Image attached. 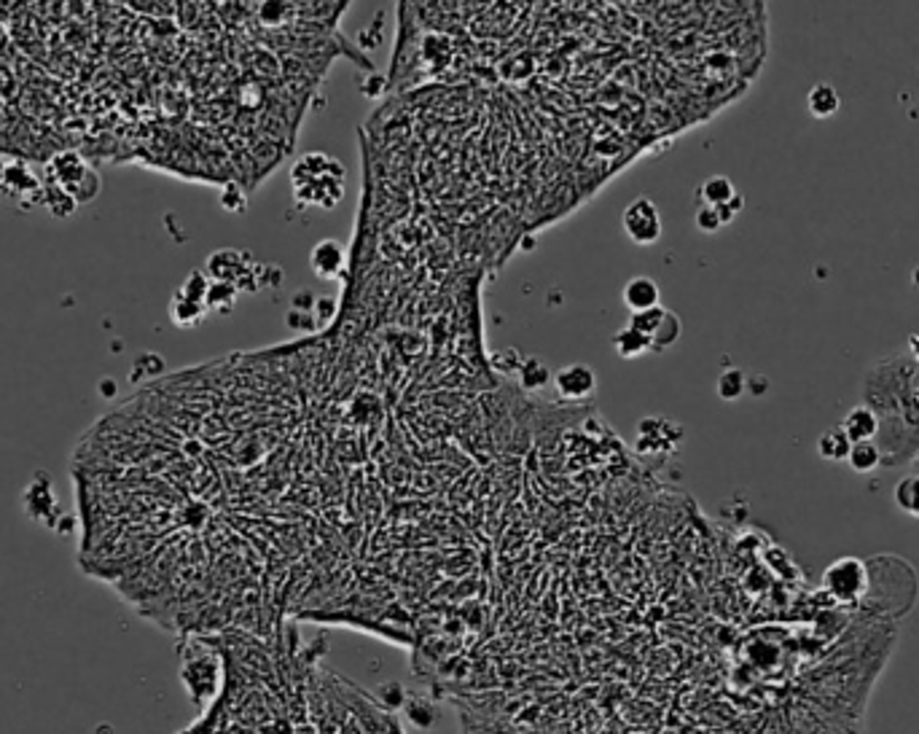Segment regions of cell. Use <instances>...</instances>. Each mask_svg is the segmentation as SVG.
Returning a JSON list of instances; mask_svg holds the SVG:
<instances>
[{
    "instance_id": "obj_7",
    "label": "cell",
    "mask_w": 919,
    "mask_h": 734,
    "mask_svg": "<svg viewBox=\"0 0 919 734\" xmlns=\"http://www.w3.org/2000/svg\"><path fill=\"white\" fill-rule=\"evenodd\" d=\"M247 261V253H239V250H231V248H227V250H216L210 259H207V275L213 278L216 282H237V278H242L247 270H250V264H245Z\"/></svg>"
},
{
    "instance_id": "obj_21",
    "label": "cell",
    "mask_w": 919,
    "mask_h": 734,
    "mask_svg": "<svg viewBox=\"0 0 919 734\" xmlns=\"http://www.w3.org/2000/svg\"><path fill=\"white\" fill-rule=\"evenodd\" d=\"M664 315H667V307H653V310H645V312H634L630 326L637 329L642 337H648V342H651V337L656 334V329L661 326Z\"/></svg>"
},
{
    "instance_id": "obj_23",
    "label": "cell",
    "mask_w": 919,
    "mask_h": 734,
    "mask_svg": "<svg viewBox=\"0 0 919 734\" xmlns=\"http://www.w3.org/2000/svg\"><path fill=\"white\" fill-rule=\"evenodd\" d=\"M290 5L293 3H261L258 5V19L264 25H283L288 19V14L293 11Z\"/></svg>"
},
{
    "instance_id": "obj_26",
    "label": "cell",
    "mask_w": 919,
    "mask_h": 734,
    "mask_svg": "<svg viewBox=\"0 0 919 734\" xmlns=\"http://www.w3.org/2000/svg\"><path fill=\"white\" fill-rule=\"evenodd\" d=\"M221 205H224V210H229V213H242V210H245V194L231 183L229 189L224 191V197H221Z\"/></svg>"
},
{
    "instance_id": "obj_15",
    "label": "cell",
    "mask_w": 919,
    "mask_h": 734,
    "mask_svg": "<svg viewBox=\"0 0 919 734\" xmlns=\"http://www.w3.org/2000/svg\"><path fill=\"white\" fill-rule=\"evenodd\" d=\"M205 315H207V307H205V304H199V301H188V299H183L180 293H175L173 304H170V318H173L175 326H180V329H191V326L202 323Z\"/></svg>"
},
{
    "instance_id": "obj_8",
    "label": "cell",
    "mask_w": 919,
    "mask_h": 734,
    "mask_svg": "<svg viewBox=\"0 0 919 734\" xmlns=\"http://www.w3.org/2000/svg\"><path fill=\"white\" fill-rule=\"evenodd\" d=\"M879 428H882V420H879V414L871 406H853L847 412L844 423H842V431L847 433V439L853 444L874 442V436L879 433Z\"/></svg>"
},
{
    "instance_id": "obj_22",
    "label": "cell",
    "mask_w": 919,
    "mask_h": 734,
    "mask_svg": "<svg viewBox=\"0 0 919 734\" xmlns=\"http://www.w3.org/2000/svg\"><path fill=\"white\" fill-rule=\"evenodd\" d=\"M337 299L334 296H315V304H312V321L318 329H328L331 321L337 318Z\"/></svg>"
},
{
    "instance_id": "obj_9",
    "label": "cell",
    "mask_w": 919,
    "mask_h": 734,
    "mask_svg": "<svg viewBox=\"0 0 919 734\" xmlns=\"http://www.w3.org/2000/svg\"><path fill=\"white\" fill-rule=\"evenodd\" d=\"M806 108L814 118H831L842 108V97L831 84H814L806 95Z\"/></svg>"
},
{
    "instance_id": "obj_2",
    "label": "cell",
    "mask_w": 919,
    "mask_h": 734,
    "mask_svg": "<svg viewBox=\"0 0 919 734\" xmlns=\"http://www.w3.org/2000/svg\"><path fill=\"white\" fill-rule=\"evenodd\" d=\"M621 226H624V234L632 240L634 245H656L664 234L661 213L653 205V199H648V197H637L624 208Z\"/></svg>"
},
{
    "instance_id": "obj_17",
    "label": "cell",
    "mask_w": 919,
    "mask_h": 734,
    "mask_svg": "<svg viewBox=\"0 0 919 734\" xmlns=\"http://www.w3.org/2000/svg\"><path fill=\"white\" fill-rule=\"evenodd\" d=\"M895 506L901 508L904 514L919 519V474L906 476V479L898 482V487H895Z\"/></svg>"
},
{
    "instance_id": "obj_4",
    "label": "cell",
    "mask_w": 919,
    "mask_h": 734,
    "mask_svg": "<svg viewBox=\"0 0 919 734\" xmlns=\"http://www.w3.org/2000/svg\"><path fill=\"white\" fill-rule=\"evenodd\" d=\"M183 680H186V686H188V691L194 694L197 702L213 697L216 688H218V662H216L213 657L186 662V668H183Z\"/></svg>"
},
{
    "instance_id": "obj_13",
    "label": "cell",
    "mask_w": 919,
    "mask_h": 734,
    "mask_svg": "<svg viewBox=\"0 0 919 734\" xmlns=\"http://www.w3.org/2000/svg\"><path fill=\"white\" fill-rule=\"evenodd\" d=\"M611 344H613L616 355H619V358H624V361L640 358V355H645V352L651 350V342H648V337H642V334H640L637 329H632V326H624L621 331H616V334H613V339H611Z\"/></svg>"
},
{
    "instance_id": "obj_16",
    "label": "cell",
    "mask_w": 919,
    "mask_h": 734,
    "mask_svg": "<svg viewBox=\"0 0 919 734\" xmlns=\"http://www.w3.org/2000/svg\"><path fill=\"white\" fill-rule=\"evenodd\" d=\"M681 334H683V321H681V318H678L672 310H667V315H664L661 326H659V329H656V334L651 337V350L661 352V350L672 347V344L681 339Z\"/></svg>"
},
{
    "instance_id": "obj_24",
    "label": "cell",
    "mask_w": 919,
    "mask_h": 734,
    "mask_svg": "<svg viewBox=\"0 0 919 734\" xmlns=\"http://www.w3.org/2000/svg\"><path fill=\"white\" fill-rule=\"evenodd\" d=\"M693 221H696V229L704 231V234H715V231L723 226L721 224V216H718V208H707V205H702V208L696 210Z\"/></svg>"
},
{
    "instance_id": "obj_1",
    "label": "cell",
    "mask_w": 919,
    "mask_h": 734,
    "mask_svg": "<svg viewBox=\"0 0 919 734\" xmlns=\"http://www.w3.org/2000/svg\"><path fill=\"white\" fill-rule=\"evenodd\" d=\"M823 589L842 606L858 603L868 592V565L858 557H842L831 563L823 573Z\"/></svg>"
},
{
    "instance_id": "obj_19",
    "label": "cell",
    "mask_w": 919,
    "mask_h": 734,
    "mask_svg": "<svg viewBox=\"0 0 919 734\" xmlns=\"http://www.w3.org/2000/svg\"><path fill=\"white\" fill-rule=\"evenodd\" d=\"M237 288L231 282H210V291H207V299H205V307L207 310H216V312H231L234 301H237Z\"/></svg>"
},
{
    "instance_id": "obj_27",
    "label": "cell",
    "mask_w": 919,
    "mask_h": 734,
    "mask_svg": "<svg viewBox=\"0 0 919 734\" xmlns=\"http://www.w3.org/2000/svg\"><path fill=\"white\" fill-rule=\"evenodd\" d=\"M914 465H917V468H919V452H917V460H914Z\"/></svg>"
},
{
    "instance_id": "obj_20",
    "label": "cell",
    "mask_w": 919,
    "mask_h": 734,
    "mask_svg": "<svg viewBox=\"0 0 919 734\" xmlns=\"http://www.w3.org/2000/svg\"><path fill=\"white\" fill-rule=\"evenodd\" d=\"M210 278H207V272H202V270H194L188 278H186V282L180 285V296L183 299H188V301H199V304H205V299H207V291H210Z\"/></svg>"
},
{
    "instance_id": "obj_14",
    "label": "cell",
    "mask_w": 919,
    "mask_h": 734,
    "mask_svg": "<svg viewBox=\"0 0 919 734\" xmlns=\"http://www.w3.org/2000/svg\"><path fill=\"white\" fill-rule=\"evenodd\" d=\"M882 450L874 444V442H858L850 447V454H847V465L855 471V474H871L882 465Z\"/></svg>"
},
{
    "instance_id": "obj_6",
    "label": "cell",
    "mask_w": 919,
    "mask_h": 734,
    "mask_svg": "<svg viewBox=\"0 0 919 734\" xmlns=\"http://www.w3.org/2000/svg\"><path fill=\"white\" fill-rule=\"evenodd\" d=\"M621 299H624V307L632 315L634 312H645V310L661 307V288L653 278L637 275L632 280H627L624 291H621Z\"/></svg>"
},
{
    "instance_id": "obj_10",
    "label": "cell",
    "mask_w": 919,
    "mask_h": 734,
    "mask_svg": "<svg viewBox=\"0 0 919 734\" xmlns=\"http://www.w3.org/2000/svg\"><path fill=\"white\" fill-rule=\"evenodd\" d=\"M850 447H853V442L847 439V433L842 431V425L825 428V431L817 436V442H814V452H817L823 460H847Z\"/></svg>"
},
{
    "instance_id": "obj_11",
    "label": "cell",
    "mask_w": 919,
    "mask_h": 734,
    "mask_svg": "<svg viewBox=\"0 0 919 734\" xmlns=\"http://www.w3.org/2000/svg\"><path fill=\"white\" fill-rule=\"evenodd\" d=\"M699 197H702V205H707V208H723L737 197V189L726 175H712L702 183Z\"/></svg>"
},
{
    "instance_id": "obj_25",
    "label": "cell",
    "mask_w": 919,
    "mask_h": 734,
    "mask_svg": "<svg viewBox=\"0 0 919 734\" xmlns=\"http://www.w3.org/2000/svg\"><path fill=\"white\" fill-rule=\"evenodd\" d=\"M286 323L288 329H296V331H312V329H318L315 321H312V312H304V310H296V307L288 310Z\"/></svg>"
},
{
    "instance_id": "obj_18",
    "label": "cell",
    "mask_w": 919,
    "mask_h": 734,
    "mask_svg": "<svg viewBox=\"0 0 919 734\" xmlns=\"http://www.w3.org/2000/svg\"><path fill=\"white\" fill-rule=\"evenodd\" d=\"M745 391H747V377L742 369H726V372H721V377H718V382H715V393H718V398H723V401H737Z\"/></svg>"
},
{
    "instance_id": "obj_3",
    "label": "cell",
    "mask_w": 919,
    "mask_h": 734,
    "mask_svg": "<svg viewBox=\"0 0 919 734\" xmlns=\"http://www.w3.org/2000/svg\"><path fill=\"white\" fill-rule=\"evenodd\" d=\"M554 388L565 401H583L597 393V372L589 363L562 366L554 377Z\"/></svg>"
},
{
    "instance_id": "obj_12",
    "label": "cell",
    "mask_w": 919,
    "mask_h": 734,
    "mask_svg": "<svg viewBox=\"0 0 919 734\" xmlns=\"http://www.w3.org/2000/svg\"><path fill=\"white\" fill-rule=\"evenodd\" d=\"M519 385L527 391V393H538V391H543L549 382H551V372H549V366L540 361V358H535V355H530V358H521V366H519Z\"/></svg>"
},
{
    "instance_id": "obj_5",
    "label": "cell",
    "mask_w": 919,
    "mask_h": 734,
    "mask_svg": "<svg viewBox=\"0 0 919 734\" xmlns=\"http://www.w3.org/2000/svg\"><path fill=\"white\" fill-rule=\"evenodd\" d=\"M345 248L337 240H320L309 253V267L323 280H337L345 270Z\"/></svg>"
}]
</instances>
